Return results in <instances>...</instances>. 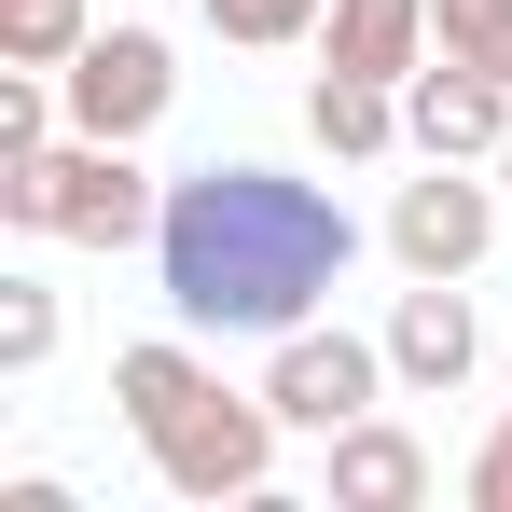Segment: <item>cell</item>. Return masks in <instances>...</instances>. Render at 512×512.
I'll list each match as a JSON object with an SVG mask.
<instances>
[{
  "instance_id": "obj_8",
  "label": "cell",
  "mask_w": 512,
  "mask_h": 512,
  "mask_svg": "<svg viewBox=\"0 0 512 512\" xmlns=\"http://www.w3.org/2000/svg\"><path fill=\"white\" fill-rule=\"evenodd\" d=\"M388 374H402V402H457V388L485 374V319H471L457 277H416V291L388 305Z\"/></svg>"
},
{
  "instance_id": "obj_19",
  "label": "cell",
  "mask_w": 512,
  "mask_h": 512,
  "mask_svg": "<svg viewBox=\"0 0 512 512\" xmlns=\"http://www.w3.org/2000/svg\"><path fill=\"white\" fill-rule=\"evenodd\" d=\"M499 194H512V139H499Z\"/></svg>"
},
{
  "instance_id": "obj_1",
  "label": "cell",
  "mask_w": 512,
  "mask_h": 512,
  "mask_svg": "<svg viewBox=\"0 0 512 512\" xmlns=\"http://www.w3.org/2000/svg\"><path fill=\"white\" fill-rule=\"evenodd\" d=\"M346 263H360V222H346L319 180H291V167L222 153V167L167 180L153 277H167L180 333H263L277 346V333H305V319L346 291Z\"/></svg>"
},
{
  "instance_id": "obj_15",
  "label": "cell",
  "mask_w": 512,
  "mask_h": 512,
  "mask_svg": "<svg viewBox=\"0 0 512 512\" xmlns=\"http://www.w3.org/2000/svg\"><path fill=\"white\" fill-rule=\"evenodd\" d=\"M319 14H333V0H208V28H222V42H250V56L319 42Z\"/></svg>"
},
{
  "instance_id": "obj_9",
  "label": "cell",
  "mask_w": 512,
  "mask_h": 512,
  "mask_svg": "<svg viewBox=\"0 0 512 512\" xmlns=\"http://www.w3.org/2000/svg\"><path fill=\"white\" fill-rule=\"evenodd\" d=\"M319 499H333V512H416V499H429V443L388 416V402L346 416L333 443H319Z\"/></svg>"
},
{
  "instance_id": "obj_2",
  "label": "cell",
  "mask_w": 512,
  "mask_h": 512,
  "mask_svg": "<svg viewBox=\"0 0 512 512\" xmlns=\"http://www.w3.org/2000/svg\"><path fill=\"white\" fill-rule=\"evenodd\" d=\"M277 443H291V416H277L263 388H222V374H208V388L180 402V429L153 443V485H167V499H194V512L263 499V485H277Z\"/></svg>"
},
{
  "instance_id": "obj_3",
  "label": "cell",
  "mask_w": 512,
  "mask_h": 512,
  "mask_svg": "<svg viewBox=\"0 0 512 512\" xmlns=\"http://www.w3.org/2000/svg\"><path fill=\"white\" fill-rule=\"evenodd\" d=\"M153 222H167V180L139 167V139H56L42 153V236H70V250H153Z\"/></svg>"
},
{
  "instance_id": "obj_6",
  "label": "cell",
  "mask_w": 512,
  "mask_h": 512,
  "mask_svg": "<svg viewBox=\"0 0 512 512\" xmlns=\"http://www.w3.org/2000/svg\"><path fill=\"white\" fill-rule=\"evenodd\" d=\"M56 97H70V125H84V139H153V125H167V97H180L167 28H97L84 56L56 70Z\"/></svg>"
},
{
  "instance_id": "obj_4",
  "label": "cell",
  "mask_w": 512,
  "mask_h": 512,
  "mask_svg": "<svg viewBox=\"0 0 512 512\" xmlns=\"http://www.w3.org/2000/svg\"><path fill=\"white\" fill-rule=\"evenodd\" d=\"M388 388H402V374H388V333H346V319L333 333L305 319V333H277V360H263V402L305 429V443H333L346 416H374Z\"/></svg>"
},
{
  "instance_id": "obj_16",
  "label": "cell",
  "mask_w": 512,
  "mask_h": 512,
  "mask_svg": "<svg viewBox=\"0 0 512 512\" xmlns=\"http://www.w3.org/2000/svg\"><path fill=\"white\" fill-rule=\"evenodd\" d=\"M429 14H443L429 56H471V70H499V84H512V0H429Z\"/></svg>"
},
{
  "instance_id": "obj_12",
  "label": "cell",
  "mask_w": 512,
  "mask_h": 512,
  "mask_svg": "<svg viewBox=\"0 0 512 512\" xmlns=\"http://www.w3.org/2000/svg\"><path fill=\"white\" fill-rule=\"evenodd\" d=\"M194 388H208V360H194L180 333H153V346H111V416L139 429V443H167Z\"/></svg>"
},
{
  "instance_id": "obj_13",
  "label": "cell",
  "mask_w": 512,
  "mask_h": 512,
  "mask_svg": "<svg viewBox=\"0 0 512 512\" xmlns=\"http://www.w3.org/2000/svg\"><path fill=\"white\" fill-rule=\"evenodd\" d=\"M84 42H97L84 0H0V56H14V70H70Z\"/></svg>"
},
{
  "instance_id": "obj_14",
  "label": "cell",
  "mask_w": 512,
  "mask_h": 512,
  "mask_svg": "<svg viewBox=\"0 0 512 512\" xmlns=\"http://www.w3.org/2000/svg\"><path fill=\"white\" fill-rule=\"evenodd\" d=\"M42 360H56V291L0 277V374H42Z\"/></svg>"
},
{
  "instance_id": "obj_10",
  "label": "cell",
  "mask_w": 512,
  "mask_h": 512,
  "mask_svg": "<svg viewBox=\"0 0 512 512\" xmlns=\"http://www.w3.org/2000/svg\"><path fill=\"white\" fill-rule=\"evenodd\" d=\"M429 42H443V14H429V0H333V14H319V56L360 70V84H416Z\"/></svg>"
},
{
  "instance_id": "obj_18",
  "label": "cell",
  "mask_w": 512,
  "mask_h": 512,
  "mask_svg": "<svg viewBox=\"0 0 512 512\" xmlns=\"http://www.w3.org/2000/svg\"><path fill=\"white\" fill-rule=\"evenodd\" d=\"M499 402H512V346H499Z\"/></svg>"
},
{
  "instance_id": "obj_7",
  "label": "cell",
  "mask_w": 512,
  "mask_h": 512,
  "mask_svg": "<svg viewBox=\"0 0 512 512\" xmlns=\"http://www.w3.org/2000/svg\"><path fill=\"white\" fill-rule=\"evenodd\" d=\"M402 139H416V167H429V153H443V167H499L512 84H499V70H471V56H429L416 84H402Z\"/></svg>"
},
{
  "instance_id": "obj_17",
  "label": "cell",
  "mask_w": 512,
  "mask_h": 512,
  "mask_svg": "<svg viewBox=\"0 0 512 512\" xmlns=\"http://www.w3.org/2000/svg\"><path fill=\"white\" fill-rule=\"evenodd\" d=\"M457 499H471V512H512V402H499V429L471 443V471H457Z\"/></svg>"
},
{
  "instance_id": "obj_11",
  "label": "cell",
  "mask_w": 512,
  "mask_h": 512,
  "mask_svg": "<svg viewBox=\"0 0 512 512\" xmlns=\"http://www.w3.org/2000/svg\"><path fill=\"white\" fill-rule=\"evenodd\" d=\"M305 139H319L333 167L416 153V139H402V84H360V70H333V56H319V84H305Z\"/></svg>"
},
{
  "instance_id": "obj_5",
  "label": "cell",
  "mask_w": 512,
  "mask_h": 512,
  "mask_svg": "<svg viewBox=\"0 0 512 512\" xmlns=\"http://www.w3.org/2000/svg\"><path fill=\"white\" fill-rule=\"evenodd\" d=\"M499 180H471V167H443V153H429V180H402V194H388V263H402V277H471V263L499 250Z\"/></svg>"
}]
</instances>
